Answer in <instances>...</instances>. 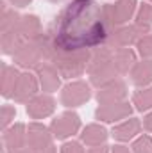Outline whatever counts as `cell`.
I'll return each mask as SVG.
<instances>
[{
    "label": "cell",
    "instance_id": "1",
    "mask_svg": "<svg viewBox=\"0 0 152 153\" xmlns=\"http://www.w3.org/2000/svg\"><path fill=\"white\" fill-rule=\"evenodd\" d=\"M109 27L102 7L93 0H74L57 18L50 32L56 50H90L106 45Z\"/></svg>",
    "mask_w": 152,
    "mask_h": 153
},
{
    "label": "cell",
    "instance_id": "2",
    "mask_svg": "<svg viewBox=\"0 0 152 153\" xmlns=\"http://www.w3.org/2000/svg\"><path fill=\"white\" fill-rule=\"evenodd\" d=\"M114 48L108 46V45H102L99 48H95V52L91 53V59H90V64H88V73H90V80L93 85L97 87H102L109 82L116 80L120 73L118 70L114 68Z\"/></svg>",
    "mask_w": 152,
    "mask_h": 153
},
{
    "label": "cell",
    "instance_id": "3",
    "mask_svg": "<svg viewBox=\"0 0 152 153\" xmlns=\"http://www.w3.org/2000/svg\"><path fill=\"white\" fill-rule=\"evenodd\" d=\"M90 59H91V52L90 50H72V52H66V50H56L54 45H52V52H50L48 62H52L59 70L61 76L72 78V76L82 75L88 70Z\"/></svg>",
    "mask_w": 152,
    "mask_h": 153
},
{
    "label": "cell",
    "instance_id": "4",
    "mask_svg": "<svg viewBox=\"0 0 152 153\" xmlns=\"http://www.w3.org/2000/svg\"><path fill=\"white\" fill-rule=\"evenodd\" d=\"M50 52H52L50 34H41L36 39L23 43L13 57L14 62L22 68H38L39 64H43V61H48Z\"/></svg>",
    "mask_w": 152,
    "mask_h": 153
},
{
    "label": "cell",
    "instance_id": "5",
    "mask_svg": "<svg viewBox=\"0 0 152 153\" xmlns=\"http://www.w3.org/2000/svg\"><path fill=\"white\" fill-rule=\"evenodd\" d=\"M134 9H136V0H116L114 4L102 5L104 20L109 29L125 25L131 20V16L134 14Z\"/></svg>",
    "mask_w": 152,
    "mask_h": 153
},
{
    "label": "cell",
    "instance_id": "6",
    "mask_svg": "<svg viewBox=\"0 0 152 153\" xmlns=\"http://www.w3.org/2000/svg\"><path fill=\"white\" fill-rule=\"evenodd\" d=\"M145 34H150V32H145L136 23L134 25H122V27H116L109 32L106 45L111 48H127V46L138 43V39L143 38Z\"/></svg>",
    "mask_w": 152,
    "mask_h": 153
},
{
    "label": "cell",
    "instance_id": "7",
    "mask_svg": "<svg viewBox=\"0 0 152 153\" xmlns=\"http://www.w3.org/2000/svg\"><path fill=\"white\" fill-rule=\"evenodd\" d=\"M90 98H91L90 85L82 80H75V82L66 84L61 91V102L66 107H79V105L86 103Z\"/></svg>",
    "mask_w": 152,
    "mask_h": 153
},
{
    "label": "cell",
    "instance_id": "8",
    "mask_svg": "<svg viewBox=\"0 0 152 153\" xmlns=\"http://www.w3.org/2000/svg\"><path fill=\"white\" fill-rule=\"evenodd\" d=\"M79 128H81V119L75 112H63L50 125V132L56 139H66V137L77 134Z\"/></svg>",
    "mask_w": 152,
    "mask_h": 153
},
{
    "label": "cell",
    "instance_id": "9",
    "mask_svg": "<svg viewBox=\"0 0 152 153\" xmlns=\"http://www.w3.org/2000/svg\"><path fill=\"white\" fill-rule=\"evenodd\" d=\"M127 96V85L125 82H122L120 78H116L113 82L99 87L97 91V100L100 105H108V103H116V102H123Z\"/></svg>",
    "mask_w": 152,
    "mask_h": 153
},
{
    "label": "cell",
    "instance_id": "10",
    "mask_svg": "<svg viewBox=\"0 0 152 153\" xmlns=\"http://www.w3.org/2000/svg\"><path fill=\"white\" fill-rule=\"evenodd\" d=\"M38 93V78L32 75V73H20V78L16 82V87H14V94L13 98L20 103H29Z\"/></svg>",
    "mask_w": 152,
    "mask_h": 153
},
{
    "label": "cell",
    "instance_id": "11",
    "mask_svg": "<svg viewBox=\"0 0 152 153\" xmlns=\"http://www.w3.org/2000/svg\"><path fill=\"white\" fill-rule=\"evenodd\" d=\"M132 112V107L129 102H116V103H108V105H100L97 109V119L104 121V123H113L118 119H123V117H129Z\"/></svg>",
    "mask_w": 152,
    "mask_h": 153
},
{
    "label": "cell",
    "instance_id": "12",
    "mask_svg": "<svg viewBox=\"0 0 152 153\" xmlns=\"http://www.w3.org/2000/svg\"><path fill=\"white\" fill-rule=\"evenodd\" d=\"M27 143L41 153L52 144V132L41 123H31L27 128Z\"/></svg>",
    "mask_w": 152,
    "mask_h": 153
},
{
    "label": "cell",
    "instance_id": "13",
    "mask_svg": "<svg viewBox=\"0 0 152 153\" xmlns=\"http://www.w3.org/2000/svg\"><path fill=\"white\" fill-rule=\"evenodd\" d=\"M54 109H56V102L50 94H36L27 103V114L32 119H43L52 114Z\"/></svg>",
    "mask_w": 152,
    "mask_h": 153
},
{
    "label": "cell",
    "instance_id": "14",
    "mask_svg": "<svg viewBox=\"0 0 152 153\" xmlns=\"http://www.w3.org/2000/svg\"><path fill=\"white\" fill-rule=\"evenodd\" d=\"M36 71H38V80L41 84V87H43V91H47V93L57 91V87L61 84V73L52 62L39 64L36 68Z\"/></svg>",
    "mask_w": 152,
    "mask_h": 153
},
{
    "label": "cell",
    "instance_id": "15",
    "mask_svg": "<svg viewBox=\"0 0 152 153\" xmlns=\"http://www.w3.org/2000/svg\"><path fill=\"white\" fill-rule=\"evenodd\" d=\"M25 144H27V128H25V125L16 123V125H13L11 128L5 130V134H4V146H5L7 153L18 152Z\"/></svg>",
    "mask_w": 152,
    "mask_h": 153
},
{
    "label": "cell",
    "instance_id": "16",
    "mask_svg": "<svg viewBox=\"0 0 152 153\" xmlns=\"http://www.w3.org/2000/svg\"><path fill=\"white\" fill-rule=\"evenodd\" d=\"M18 36L23 39V43L31 41V39H36L38 36H41V23H39L38 16L34 14H27V16H22L20 23L14 27Z\"/></svg>",
    "mask_w": 152,
    "mask_h": 153
},
{
    "label": "cell",
    "instance_id": "17",
    "mask_svg": "<svg viewBox=\"0 0 152 153\" xmlns=\"http://www.w3.org/2000/svg\"><path fill=\"white\" fill-rule=\"evenodd\" d=\"M140 130H141V123H140V119H127V121H123V123H120V125H116L113 128V137L116 141H122V143H125V141H131V139H134L138 134H140Z\"/></svg>",
    "mask_w": 152,
    "mask_h": 153
},
{
    "label": "cell",
    "instance_id": "18",
    "mask_svg": "<svg viewBox=\"0 0 152 153\" xmlns=\"http://www.w3.org/2000/svg\"><path fill=\"white\" fill-rule=\"evenodd\" d=\"M20 78V73L16 68L9 66V64H2V75H0V87H2V96L11 98L14 94V87L16 82Z\"/></svg>",
    "mask_w": 152,
    "mask_h": 153
},
{
    "label": "cell",
    "instance_id": "19",
    "mask_svg": "<svg viewBox=\"0 0 152 153\" xmlns=\"http://www.w3.org/2000/svg\"><path fill=\"white\" fill-rule=\"evenodd\" d=\"M106 139H108V130L100 125H88L81 134V141L91 148L102 146L106 143Z\"/></svg>",
    "mask_w": 152,
    "mask_h": 153
},
{
    "label": "cell",
    "instance_id": "20",
    "mask_svg": "<svg viewBox=\"0 0 152 153\" xmlns=\"http://www.w3.org/2000/svg\"><path fill=\"white\" fill-rule=\"evenodd\" d=\"M131 80L136 85H149L152 84V61L143 59L136 62L131 70Z\"/></svg>",
    "mask_w": 152,
    "mask_h": 153
},
{
    "label": "cell",
    "instance_id": "21",
    "mask_svg": "<svg viewBox=\"0 0 152 153\" xmlns=\"http://www.w3.org/2000/svg\"><path fill=\"white\" fill-rule=\"evenodd\" d=\"M114 68L118 70L120 75H125L129 71V68H132L136 64V55L131 48H114Z\"/></svg>",
    "mask_w": 152,
    "mask_h": 153
},
{
    "label": "cell",
    "instance_id": "22",
    "mask_svg": "<svg viewBox=\"0 0 152 153\" xmlns=\"http://www.w3.org/2000/svg\"><path fill=\"white\" fill-rule=\"evenodd\" d=\"M132 105H136V109L141 111V112L152 109V87L136 91L134 96H132Z\"/></svg>",
    "mask_w": 152,
    "mask_h": 153
},
{
    "label": "cell",
    "instance_id": "23",
    "mask_svg": "<svg viewBox=\"0 0 152 153\" xmlns=\"http://www.w3.org/2000/svg\"><path fill=\"white\" fill-rule=\"evenodd\" d=\"M22 16L18 13H14V9H9L7 5L2 7V18H0V23H2V32H7L11 29H14L18 23H20Z\"/></svg>",
    "mask_w": 152,
    "mask_h": 153
},
{
    "label": "cell",
    "instance_id": "24",
    "mask_svg": "<svg viewBox=\"0 0 152 153\" xmlns=\"http://www.w3.org/2000/svg\"><path fill=\"white\" fill-rule=\"evenodd\" d=\"M138 27H141L145 32H150L152 27V5L149 4H141L138 13H136V22H134Z\"/></svg>",
    "mask_w": 152,
    "mask_h": 153
},
{
    "label": "cell",
    "instance_id": "25",
    "mask_svg": "<svg viewBox=\"0 0 152 153\" xmlns=\"http://www.w3.org/2000/svg\"><path fill=\"white\" fill-rule=\"evenodd\" d=\"M132 153H152V139L149 135H141L132 143Z\"/></svg>",
    "mask_w": 152,
    "mask_h": 153
},
{
    "label": "cell",
    "instance_id": "26",
    "mask_svg": "<svg viewBox=\"0 0 152 153\" xmlns=\"http://www.w3.org/2000/svg\"><path fill=\"white\" fill-rule=\"evenodd\" d=\"M136 48L141 57H152V34H145L143 38L138 39Z\"/></svg>",
    "mask_w": 152,
    "mask_h": 153
},
{
    "label": "cell",
    "instance_id": "27",
    "mask_svg": "<svg viewBox=\"0 0 152 153\" xmlns=\"http://www.w3.org/2000/svg\"><path fill=\"white\" fill-rule=\"evenodd\" d=\"M14 116H16L14 107H11V105H4V107H2V128H7V125L14 119Z\"/></svg>",
    "mask_w": 152,
    "mask_h": 153
},
{
    "label": "cell",
    "instance_id": "28",
    "mask_svg": "<svg viewBox=\"0 0 152 153\" xmlns=\"http://www.w3.org/2000/svg\"><path fill=\"white\" fill-rule=\"evenodd\" d=\"M61 153H84V148L81 146V143L72 141V143H66V144H63Z\"/></svg>",
    "mask_w": 152,
    "mask_h": 153
},
{
    "label": "cell",
    "instance_id": "29",
    "mask_svg": "<svg viewBox=\"0 0 152 153\" xmlns=\"http://www.w3.org/2000/svg\"><path fill=\"white\" fill-rule=\"evenodd\" d=\"M143 128L149 130V132H152V112L145 116V119H143Z\"/></svg>",
    "mask_w": 152,
    "mask_h": 153
},
{
    "label": "cell",
    "instance_id": "30",
    "mask_svg": "<svg viewBox=\"0 0 152 153\" xmlns=\"http://www.w3.org/2000/svg\"><path fill=\"white\" fill-rule=\"evenodd\" d=\"M11 2V5H14V7H25V5H29L32 0H9Z\"/></svg>",
    "mask_w": 152,
    "mask_h": 153
},
{
    "label": "cell",
    "instance_id": "31",
    "mask_svg": "<svg viewBox=\"0 0 152 153\" xmlns=\"http://www.w3.org/2000/svg\"><path fill=\"white\" fill-rule=\"evenodd\" d=\"M14 153H39V152H38V150H34V148H32V146H31V144L27 143V144H25L23 148H20L18 152H14Z\"/></svg>",
    "mask_w": 152,
    "mask_h": 153
},
{
    "label": "cell",
    "instance_id": "32",
    "mask_svg": "<svg viewBox=\"0 0 152 153\" xmlns=\"http://www.w3.org/2000/svg\"><path fill=\"white\" fill-rule=\"evenodd\" d=\"M88 153H109V150H108V146L102 144V146H95V148H91Z\"/></svg>",
    "mask_w": 152,
    "mask_h": 153
},
{
    "label": "cell",
    "instance_id": "33",
    "mask_svg": "<svg viewBox=\"0 0 152 153\" xmlns=\"http://www.w3.org/2000/svg\"><path fill=\"white\" fill-rule=\"evenodd\" d=\"M111 153H131V152H129V148H125V146H113V148H111Z\"/></svg>",
    "mask_w": 152,
    "mask_h": 153
},
{
    "label": "cell",
    "instance_id": "34",
    "mask_svg": "<svg viewBox=\"0 0 152 153\" xmlns=\"http://www.w3.org/2000/svg\"><path fill=\"white\" fill-rule=\"evenodd\" d=\"M41 153H56V148H54V146L50 144V146H48L47 150H43V152H41Z\"/></svg>",
    "mask_w": 152,
    "mask_h": 153
},
{
    "label": "cell",
    "instance_id": "35",
    "mask_svg": "<svg viewBox=\"0 0 152 153\" xmlns=\"http://www.w3.org/2000/svg\"><path fill=\"white\" fill-rule=\"evenodd\" d=\"M149 2H152V0H149Z\"/></svg>",
    "mask_w": 152,
    "mask_h": 153
}]
</instances>
